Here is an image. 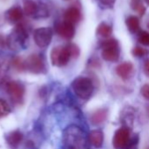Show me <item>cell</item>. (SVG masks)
<instances>
[{"instance_id": "obj_23", "label": "cell", "mask_w": 149, "mask_h": 149, "mask_svg": "<svg viewBox=\"0 0 149 149\" xmlns=\"http://www.w3.org/2000/svg\"><path fill=\"white\" fill-rule=\"evenodd\" d=\"M12 65L17 71H24V60L19 57H16L12 60Z\"/></svg>"}, {"instance_id": "obj_20", "label": "cell", "mask_w": 149, "mask_h": 149, "mask_svg": "<svg viewBox=\"0 0 149 149\" xmlns=\"http://www.w3.org/2000/svg\"><path fill=\"white\" fill-rule=\"evenodd\" d=\"M131 8L137 11L141 16H143L146 12V7L143 5L141 0H131Z\"/></svg>"}, {"instance_id": "obj_28", "label": "cell", "mask_w": 149, "mask_h": 149, "mask_svg": "<svg viewBox=\"0 0 149 149\" xmlns=\"http://www.w3.org/2000/svg\"><path fill=\"white\" fill-rule=\"evenodd\" d=\"M100 1L102 4L106 6H113L116 2V0H100Z\"/></svg>"}, {"instance_id": "obj_8", "label": "cell", "mask_w": 149, "mask_h": 149, "mask_svg": "<svg viewBox=\"0 0 149 149\" xmlns=\"http://www.w3.org/2000/svg\"><path fill=\"white\" fill-rule=\"evenodd\" d=\"M52 30L49 27H42L36 29L33 34V38L36 45L40 48L47 47L52 39Z\"/></svg>"}, {"instance_id": "obj_21", "label": "cell", "mask_w": 149, "mask_h": 149, "mask_svg": "<svg viewBox=\"0 0 149 149\" xmlns=\"http://www.w3.org/2000/svg\"><path fill=\"white\" fill-rule=\"evenodd\" d=\"M10 113V107L3 99H0V118L7 116Z\"/></svg>"}, {"instance_id": "obj_6", "label": "cell", "mask_w": 149, "mask_h": 149, "mask_svg": "<svg viewBox=\"0 0 149 149\" xmlns=\"http://www.w3.org/2000/svg\"><path fill=\"white\" fill-rule=\"evenodd\" d=\"M24 70L35 74L45 73L46 66L43 57L38 54H31L24 60Z\"/></svg>"}, {"instance_id": "obj_31", "label": "cell", "mask_w": 149, "mask_h": 149, "mask_svg": "<svg viewBox=\"0 0 149 149\" xmlns=\"http://www.w3.org/2000/svg\"><path fill=\"white\" fill-rule=\"evenodd\" d=\"M145 1H146V3H147L149 5V0H145Z\"/></svg>"}, {"instance_id": "obj_33", "label": "cell", "mask_w": 149, "mask_h": 149, "mask_svg": "<svg viewBox=\"0 0 149 149\" xmlns=\"http://www.w3.org/2000/svg\"><path fill=\"white\" fill-rule=\"evenodd\" d=\"M65 1H68V0H65Z\"/></svg>"}, {"instance_id": "obj_16", "label": "cell", "mask_w": 149, "mask_h": 149, "mask_svg": "<svg viewBox=\"0 0 149 149\" xmlns=\"http://www.w3.org/2000/svg\"><path fill=\"white\" fill-rule=\"evenodd\" d=\"M23 11L19 7H11L5 12V17L10 23H17L23 18Z\"/></svg>"}, {"instance_id": "obj_2", "label": "cell", "mask_w": 149, "mask_h": 149, "mask_svg": "<svg viewBox=\"0 0 149 149\" xmlns=\"http://www.w3.org/2000/svg\"><path fill=\"white\" fill-rule=\"evenodd\" d=\"M29 34L23 24H17L10 33L8 38V48L17 49L19 47H25L26 43L28 41Z\"/></svg>"}, {"instance_id": "obj_25", "label": "cell", "mask_w": 149, "mask_h": 149, "mask_svg": "<svg viewBox=\"0 0 149 149\" xmlns=\"http://www.w3.org/2000/svg\"><path fill=\"white\" fill-rule=\"evenodd\" d=\"M132 53H133V55L134 57L141 58V57H144L145 55L148 54V51L145 48H142V47H140V46H136V47H134L132 50Z\"/></svg>"}, {"instance_id": "obj_27", "label": "cell", "mask_w": 149, "mask_h": 149, "mask_svg": "<svg viewBox=\"0 0 149 149\" xmlns=\"http://www.w3.org/2000/svg\"><path fill=\"white\" fill-rule=\"evenodd\" d=\"M0 47L8 48V38L3 35H0Z\"/></svg>"}, {"instance_id": "obj_12", "label": "cell", "mask_w": 149, "mask_h": 149, "mask_svg": "<svg viewBox=\"0 0 149 149\" xmlns=\"http://www.w3.org/2000/svg\"><path fill=\"white\" fill-rule=\"evenodd\" d=\"M134 72V65L131 62H123L116 67V73L123 79H130Z\"/></svg>"}, {"instance_id": "obj_26", "label": "cell", "mask_w": 149, "mask_h": 149, "mask_svg": "<svg viewBox=\"0 0 149 149\" xmlns=\"http://www.w3.org/2000/svg\"><path fill=\"white\" fill-rule=\"evenodd\" d=\"M141 95H142L145 99H147V100H149V84H145V85L141 87Z\"/></svg>"}, {"instance_id": "obj_29", "label": "cell", "mask_w": 149, "mask_h": 149, "mask_svg": "<svg viewBox=\"0 0 149 149\" xmlns=\"http://www.w3.org/2000/svg\"><path fill=\"white\" fill-rule=\"evenodd\" d=\"M144 72H145V74L148 77H149V59H148L145 62V65H144Z\"/></svg>"}, {"instance_id": "obj_18", "label": "cell", "mask_w": 149, "mask_h": 149, "mask_svg": "<svg viewBox=\"0 0 149 149\" xmlns=\"http://www.w3.org/2000/svg\"><path fill=\"white\" fill-rule=\"evenodd\" d=\"M96 32L101 38H108L112 35V33H113V29H112L111 25H109L108 24L103 22V23H100L98 25Z\"/></svg>"}, {"instance_id": "obj_14", "label": "cell", "mask_w": 149, "mask_h": 149, "mask_svg": "<svg viewBox=\"0 0 149 149\" xmlns=\"http://www.w3.org/2000/svg\"><path fill=\"white\" fill-rule=\"evenodd\" d=\"M89 142L96 148H100L102 147L104 142V134L101 130H93L90 132L88 135Z\"/></svg>"}, {"instance_id": "obj_13", "label": "cell", "mask_w": 149, "mask_h": 149, "mask_svg": "<svg viewBox=\"0 0 149 149\" xmlns=\"http://www.w3.org/2000/svg\"><path fill=\"white\" fill-rule=\"evenodd\" d=\"M23 139H24V135H23V134L19 130L11 131L9 134H7V135L5 137L7 144L11 148H18V146L23 141Z\"/></svg>"}, {"instance_id": "obj_30", "label": "cell", "mask_w": 149, "mask_h": 149, "mask_svg": "<svg viewBox=\"0 0 149 149\" xmlns=\"http://www.w3.org/2000/svg\"><path fill=\"white\" fill-rule=\"evenodd\" d=\"M1 67H2V61H1V59H0V70H1Z\"/></svg>"}, {"instance_id": "obj_7", "label": "cell", "mask_w": 149, "mask_h": 149, "mask_svg": "<svg viewBox=\"0 0 149 149\" xmlns=\"http://www.w3.org/2000/svg\"><path fill=\"white\" fill-rule=\"evenodd\" d=\"M24 12L27 16L33 17H43L48 16L46 7L38 4L34 0H25L24 2Z\"/></svg>"}, {"instance_id": "obj_10", "label": "cell", "mask_w": 149, "mask_h": 149, "mask_svg": "<svg viewBox=\"0 0 149 149\" xmlns=\"http://www.w3.org/2000/svg\"><path fill=\"white\" fill-rule=\"evenodd\" d=\"M56 32L65 39H72L75 34L74 24L66 21L56 24Z\"/></svg>"}, {"instance_id": "obj_9", "label": "cell", "mask_w": 149, "mask_h": 149, "mask_svg": "<svg viewBox=\"0 0 149 149\" xmlns=\"http://www.w3.org/2000/svg\"><path fill=\"white\" fill-rule=\"evenodd\" d=\"M130 139V131L127 127L119 128L113 137V146L115 149H122L127 147Z\"/></svg>"}, {"instance_id": "obj_17", "label": "cell", "mask_w": 149, "mask_h": 149, "mask_svg": "<svg viewBox=\"0 0 149 149\" xmlns=\"http://www.w3.org/2000/svg\"><path fill=\"white\" fill-rule=\"evenodd\" d=\"M107 117V110L106 108H100L93 112L90 117V120L93 125L98 126L102 124Z\"/></svg>"}, {"instance_id": "obj_3", "label": "cell", "mask_w": 149, "mask_h": 149, "mask_svg": "<svg viewBox=\"0 0 149 149\" xmlns=\"http://www.w3.org/2000/svg\"><path fill=\"white\" fill-rule=\"evenodd\" d=\"M74 93L82 100H88L93 93V83L86 77H79L72 83Z\"/></svg>"}, {"instance_id": "obj_32", "label": "cell", "mask_w": 149, "mask_h": 149, "mask_svg": "<svg viewBox=\"0 0 149 149\" xmlns=\"http://www.w3.org/2000/svg\"><path fill=\"white\" fill-rule=\"evenodd\" d=\"M148 28H149V23H148Z\"/></svg>"}, {"instance_id": "obj_4", "label": "cell", "mask_w": 149, "mask_h": 149, "mask_svg": "<svg viewBox=\"0 0 149 149\" xmlns=\"http://www.w3.org/2000/svg\"><path fill=\"white\" fill-rule=\"evenodd\" d=\"M4 88L13 103L21 104L23 102L25 88L22 83L16 80H10L4 84Z\"/></svg>"}, {"instance_id": "obj_22", "label": "cell", "mask_w": 149, "mask_h": 149, "mask_svg": "<svg viewBox=\"0 0 149 149\" xmlns=\"http://www.w3.org/2000/svg\"><path fill=\"white\" fill-rule=\"evenodd\" d=\"M66 46H67V48L70 52L71 57L72 58H77L79 56L80 51H79V48L78 47V45H76L75 44H69Z\"/></svg>"}, {"instance_id": "obj_11", "label": "cell", "mask_w": 149, "mask_h": 149, "mask_svg": "<svg viewBox=\"0 0 149 149\" xmlns=\"http://www.w3.org/2000/svg\"><path fill=\"white\" fill-rule=\"evenodd\" d=\"M102 58L106 61L116 62L120 58V48L119 45L102 47Z\"/></svg>"}, {"instance_id": "obj_5", "label": "cell", "mask_w": 149, "mask_h": 149, "mask_svg": "<svg viewBox=\"0 0 149 149\" xmlns=\"http://www.w3.org/2000/svg\"><path fill=\"white\" fill-rule=\"evenodd\" d=\"M71 54L67 46H57L51 52V61L55 66H65L71 59Z\"/></svg>"}, {"instance_id": "obj_1", "label": "cell", "mask_w": 149, "mask_h": 149, "mask_svg": "<svg viewBox=\"0 0 149 149\" xmlns=\"http://www.w3.org/2000/svg\"><path fill=\"white\" fill-rule=\"evenodd\" d=\"M64 142L66 149H81L85 146L84 134L77 127H70L64 135Z\"/></svg>"}, {"instance_id": "obj_24", "label": "cell", "mask_w": 149, "mask_h": 149, "mask_svg": "<svg viewBox=\"0 0 149 149\" xmlns=\"http://www.w3.org/2000/svg\"><path fill=\"white\" fill-rule=\"evenodd\" d=\"M138 40L141 45L149 46V32L145 31H141L138 37Z\"/></svg>"}, {"instance_id": "obj_15", "label": "cell", "mask_w": 149, "mask_h": 149, "mask_svg": "<svg viewBox=\"0 0 149 149\" xmlns=\"http://www.w3.org/2000/svg\"><path fill=\"white\" fill-rule=\"evenodd\" d=\"M64 17H65V21L75 24L80 20L81 13L77 7H70L65 10Z\"/></svg>"}, {"instance_id": "obj_19", "label": "cell", "mask_w": 149, "mask_h": 149, "mask_svg": "<svg viewBox=\"0 0 149 149\" xmlns=\"http://www.w3.org/2000/svg\"><path fill=\"white\" fill-rule=\"evenodd\" d=\"M127 26L128 28V30L133 32V33H136L140 31V20L137 17L135 16H130L127 18L126 21Z\"/></svg>"}]
</instances>
